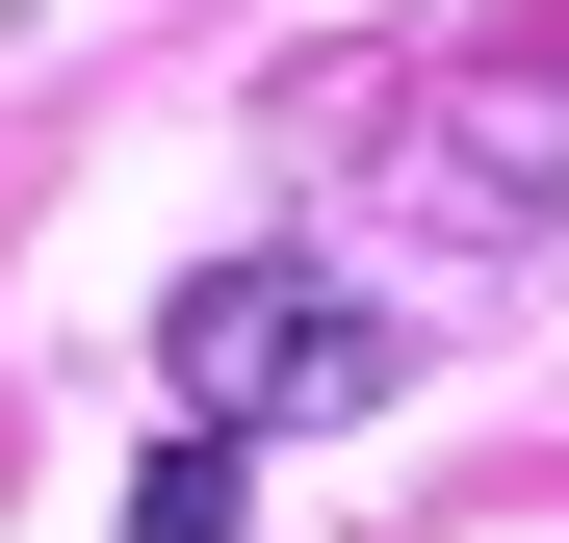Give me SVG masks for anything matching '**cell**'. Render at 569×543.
<instances>
[{
	"label": "cell",
	"mask_w": 569,
	"mask_h": 543,
	"mask_svg": "<svg viewBox=\"0 0 569 543\" xmlns=\"http://www.w3.org/2000/svg\"><path fill=\"white\" fill-rule=\"evenodd\" d=\"M156 389L208 414V440H337V414H389L415 389V336L337 285V259H208V285L156 311Z\"/></svg>",
	"instance_id": "obj_1"
},
{
	"label": "cell",
	"mask_w": 569,
	"mask_h": 543,
	"mask_svg": "<svg viewBox=\"0 0 569 543\" xmlns=\"http://www.w3.org/2000/svg\"><path fill=\"white\" fill-rule=\"evenodd\" d=\"M130 543H233V440H208V414H181L156 466H130Z\"/></svg>",
	"instance_id": "obj_2"
}]
</instances>
